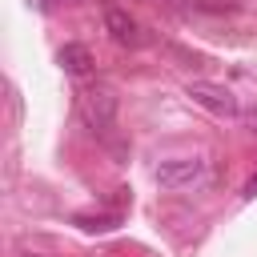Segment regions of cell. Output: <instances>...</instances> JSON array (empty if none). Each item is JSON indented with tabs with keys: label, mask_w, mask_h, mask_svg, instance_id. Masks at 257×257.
<instances>
[{
	"label": "cell",
	"mask_w": 257,
	"mask_h": 257,
	"mask_svg": "<svg viewBox=\"0 0 257 257\" xmlns=\"http://www.w3.org/2000/svg\"><path fill=\"white\" fill-rule=\"evenodd\" d=\"M249 124H253V133H257V104L249 108Z\"/></svg>",
	"instance_id": "cell-10"
},
{
	"label": "cell",
	"mask_w": 257,
	"mask_h": 257,
	"mask_svg": "<svg viewBox=\"0 0 257 257\" xmlns=\"http://www.w3.org/2000/svg\"><path fill=\"white\" fill-rule=\"evenodd\" d=\"M104 32H108L116 44H124V48H137V44H141V24H137L124 8H104Z\"/></svg>",
	"instance_id": "cell-4"
},
{
	"label": "cell",
	"mask_w": 257,
	"mask_h": 257,
	"mask_svg": "<svg viewBox=\"0 0 257 257\" xmlns=\"http://www.w3.org/2000/svg\"><path fill=\"white\" fill-rule=\"evenodd\" d=\"M245 197H257V177H253V181L245 185Z\"/></svg>",
	"instance_id": "cell-9"
},
{
	"label": "cell",
	"mask_w": 257,
	"mask_h": 257,
	"mask_svg": "<svg viewBox=\"0 0 257 257\" xmlns=\"http://www.w3.org/2000/svg\"><path fill=\"white\" fill-rule=\"evenodd\" d=\"M201 177H205V157H169V161L157 165V185L161 189H189Z\"/></svg>",
	"instance_id": "cell-3"
},
{
	"label": "cell",
	"mask_w": 257,
	"mask_h": 257,
	"mask_svg": "<svg viewBox=\"0 0 257 257\" xmlns=\"http://www.w3.org/2000/svg\"><path fill=\"white\" fill-rule=\"evenodd\" d=\"M80 116L92 133H108L116 124V96L108 88H84L80 92Z\"/></svg>",
	"instance_id": "cell-2"
},
{
	"label": "cell",
	"mask_w": 257,
	"mask_h": 257,
	"mask_svg": "<svg viewBox=\"0 0 257 257\" xmlns=\"http://www.w3.org/2000/svg\"><path fill=\"white\" fill-rule=\"evenodd\" d=\"M60 4H84V0H60Z\"/></svg>",
	"instance_id": "cell-11"
},
{
	"label": "cell",
	"mask_w": 257,
	"mask_h": 257,
	"mask_svg": "<svg viewBox=\"0 0 257 257\" xmlns=\"http://www.w3.org/2000/svg\"><path fill=\"white\" fill-rule=\"evenodd\" d=\"M16 257H48L44 249H16Z\"/></svg>",
	"instance_id": "cell-8"
},
{
	"label": "cell",
	"mask_w": 257,
	"mask_h": 257,
	"mask_svg": "<svg viewBox=\"0 0 257 257\" xmlns=\"http://www.w3.org/2000/svg\"><path fill=\"white\" fill-rule=\"evenodd\" d=\"M60 68H64L68 76H84V72L92 68V52H88L84 44H64V48H60Z\"/></svg>",
	"instance_id": "cell-5"
},
{
	"label": "cell",
	"mask_w": 257,
	"mask_h": 257,
	"mask_svg": "<svg viewBox=\"0 0 257 257\" xmlns=\"http://www.w3.org/2000/svg\"><path fill=\"white\" fill-rule=\"evenodd\" d=\"M193 8L197 12H233L237 4L233 0H193Z\"/></svg>",
	"instance_id": "cell-6"
},
{
	"label": "cell",
	"mask_w": 257,
	"mask_h": 257,
	"mask_svg": "<svg viewBox=\"0 0 257 257\" xmlns=\"http://www.w3.org/2000/svg\"><path fill=\"white\" fill-rule=\"evenodd\" d=\"M76 225H84V229H112L116 217H76Z\"/></svg>",
	"instance_id": "cell-7"
},
{
	"label": "cell",
	"mask_w": 257,
	"mask_h": 257,
	"mask_svg": "<svg viewBox=\"0 0 257 257\" xmlns=\"http://www.w3.org/2000/svg\"><path fill=\"white\" fill-rule=\"evenodd\" d=\"M185 96L193 100V104H201V108H209L213 116H237L241 112V104H237V96L225 88V84H217V80H189V88H185Z\"/></svg>",
	"instance_id": "cell-1"
}]
</instances>
